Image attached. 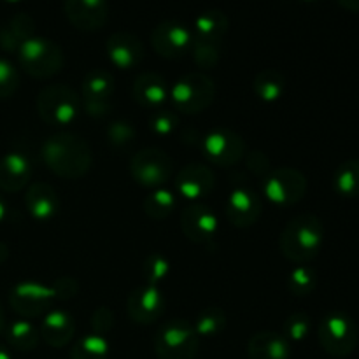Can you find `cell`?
I'll return each mask as SVG.
<instances>
[{"mask_svg":"<svg viewBox=\"0 0 359 359\" xmlns=\"http://www.w3.org/2000/svg\"><path fill=\"white\" fill-rule=\"evenodd\" d=\"M41 154L46 167L53 174L70 181L84 177L93 163L90 146L72 133H56L48 137L42 142Z\"/></svg>","mask_w":359,"mask_h":359,"instance_id":"obj_1","label":"cell"},{"mask_svg":"<svg viewBox=\"0 0 359 359\" xmlns=\"http://www.w3.org/2000/svg\"><path fill=\"white\" fill-rule=\"evenodd\" d=\"M325 242L323 221L314 214H300L287 221L279 237V249L287 262L297 265L312 262Z\"/></svg>","mask_w":359,"mask_h":359,"instance_id":"obj_2","label":"cell"},{"mask_svg":"<svg viewBox=\"0 0 359 359\" xmlns=\"http://www.w3.org/2000/svg\"><path fill=\"white\" fill-rule=\"evenodd\" d=\"M83 111V98L67 84H49L37 95V112L46 125L69 126Z\"/></svg>","mask_w":359,"mask_h":359,"instance_id":"obj_3","label":"cell"},{"mask_svg":"<svg viewBox=\"0 0 359 359\" xmlns=\"http://www.w3.org/2000/svg\"><path fill=\"white\" fill-rule=\"evenodd\" d=\"M158 359H195L200 349V337L186 319H172L161 325L153 337Z\"/></svg>","mask_w":359,"mask_h":359,"instance_id":"obj_4","label":"cell"},{"mask_svg":"<svg viewBox=\"0 0 359 359\" xmlns=\"http://www.w3.org/2000/svg\"><path fill=\"white\" fill-rule=\"evenodd\" d=\"M170 100L181 114H200L216 100V83L203 72L186 74L172 86Z\"/></svg>","mask_w":359,"mask_h":359,"instance_id":"obj_5","label":"cell"},{"mask_svg":"<svg viewBox=\"0 0 359 359\" xmlns=\"http://www.w3.org/2000/svg\"><path fill=\"white\" fill-rule=\"evenodd\" d=\"M20 65L28 76L37 79H48L56 76L65 65L63 49L56 42L46 37H32L18 49Z\"/></svg>","mask_w":359,"mask_h":359,"instance_id":"obj_6","label":"cell"},{"mask_svg":"<svg viewBox=\"0 0 359 359\" xmlns=\"http://www.w3.org/2000/svg\"><path fill=\"white\" fill-rule=\"evenodd\" d=\"M318 339L330 356L347 358L358 346V326L344 312H330L319 323Z\"/></svg>","mask_w":359,"mask_h":359,"instance_id":"obj_7","label":"cell"},{"mask_svg":"<svg viewBox=\"0 0 359 359\" xmlns=\"http://www.w3.org/2000/svg\"><path fill=\"white\" fill-rule=\"evenodd\" d=\"M172 172H174V161L163 149L158 147L137 151L130 161V174L137 184L144 188H163V184L170 181Z\"/></svg>","mask_w":359,"mask_h":359,"instance_id":"obj_8","label":"cell"},{"mask_svg":"<svg viewBox=\"0 0 359 359\" xmlns=\"http://www.w3.org/2000/svg\"><path fill=\"white\" fill-rule=\"evenodd\" d=\"M263 195L269 202L279 207H290L300 202L307 193V177L293 167L272 168L262 179Z\"/></svg>","mask_w":359,"mask_h":359,"instance_id":"obj_9","label":"cell"},{"mask_svg":"<svg viewBox=\"0 0 359 359\" xmlns=\"http://www.w3.org/2000/svg\"><path fill=\"white\" fill-rule=\"evenodd\" d=\"M56 300L58 297H56L53 284L46 286L37 280H25V283L16 284L9 293L11 307L23 319L48 314Z\"/></svg>","mask_w":359,"mask_h":359,"instance_id":"obj_10","label":"cell"},{"mask_svg":"<svg viewBox=\"0 0 359 359\" xmlns=\"http://www.w3.org/2000/svg\"><path fill=\"white\" fill-rule=\"evenodd\" d=\"M200 147L207 161L219 167H231L238 163L245 154L244 139L228 128H216L207 132L200 139Z\"/></svg>","mask_w":359,"mask_h":359,"instance_id":"obj_11","label":"cell"},{"mask_svg":"<svg viewBox=\"0 0 359 359\" xmlns=\"http://www.w3.org/2000/svg\"><path fill=\"white\" fill-rule=\"evenodd\" d=\"M151 44L161 58L179 60L191 53V28L174 20L161 21L151 32Z\"/></svg>","mask_w":359,"mask_h":359,"instance_id":"obj_12","label":"cell"},{"mask_svg":"<svg viewBox=\"0 0 359 359\" xmlns=\"http://www.w3.org/2000/svg\"><path fill=\"white\" fill-rule=\"evenodd\" d=\"M181 230L198 245H209L219 233L216 212L203 203H191L181 212Z\"/></svg>","mask_w":359,"mask_h":359,"instance_id":"obj_13","label":"cell"},{"mask_svg":"<svg viewBox=\"0 0 359 359\" xmlns=\"http://www.w3.org/2000/svg\"><path fill=\"white\" fill-rule=\"evenodd\" d=\"M262 196L248 184H237L231 188L226 198L224 212L228 221L237 228H249L262 216Z\"/></svg>","mask_w":359,"mask_h":359,"instance_id":"obj_14","label":"cell"},{"mask_svg":"<svg viewBox=\"0 0 359 359\" xmlns=\"http://www.w3.org/2000/svg\"><path fill=\"white\" fill-rule=\"evenodd\" d=\"M165 304L167 300L160 287L146 284L128 294L126 312L137 325H151L161 318V314L165 312Z\"/></svg>","mask_w":359,"mask_h":359,"instance_id":"obj_15","label":"cell"},{"mask_svg":"<svg viewBox=\"0 0 359 359\" xmlns=\"http://www.w3.org/2000/svg\"><path fill=\"white\" fill-rule=\"evenodd\" d=\"M216 186V177L210 167L202 163H189L179 170L175 177V189L182 198L196 203L210 195Z\"/></svg>","mask_w":359,"mask_h":359,"instance_id":"obj_16","label":"cell"},{"mask_svg":"<svg viewBox=\"0 0 359 359\" xmlns=\"http://www.w3.org/2000/svg\"><path fill=\"white\" fill-rule=\"evenodd\" d=\"M65 16L77 30H100L109 16V0H63Z\"/></svg>","mask_w":359,"mask_h":359,"instance_id":"obj_17","label":"cell"},{"mask_svg":"<svg viewBox=\"0 0 359 359\" xmlns=\"http://www.w3.org/2000/svg\"><path fill=\"white\" fill-rule=\"evenodd\" d=\"M107 58L121 70L135 69L144 58V44L137 35L130 32H116L105 42Z\"/></svg>","mask_w":359,"mask_h":359,"instance_id":"obj_18","label":"cell"},{"mask_svg":"<svg viewBox=\"0 0 359 359\" xmlns=\"http://www.w3.org/2000/svg\"><path fill=\"white\" fill-rule=\"evenodd\" d=\"M132 95L140 107L147 111H158L165 107L167 100L170 98L167 81L154 72H142L133 81Z\"/></svg>","mask_w":359,"mask_h":359,"instance_id":"obj_19","label":"cell"},{"mask_svg":"<svg viewBox=\"0 0 359 359\" xmlns=\"http://www.w3.org/2000/svg\"><path fill=\"white\" fill-rule=\"evenodd\" d=\"M32 161L20 151H11L0 160V189L6 193L21 191L32 179Z\"/></svg>","mask_w":359,"mask_h":359,"instance_id":"obj_20","label":"cell"},{"mask_svg":"<svg viewBox=\"0 0 359 359\" xmlns=\"http://www.w3.org/2000/svg\"><path fill=\"white\" fill-rule=\"evenodd\" d=\"M25 205L28 214L39 223L51 221L60 210V198L56 189L48 182H34L27 189Z\"/></svg>","mask_w":359,"mask_h":359,"instance_id":"obj_21","label":"cell"},{"mask_svg":"<svg viewBox=\"0 0 359 359\" xmlns=\"http://www.w3.org/2000/svg\"><path fill=\"white\" fill-rule=\"evenodd\" d=\"M39 333L48 346L62 349L74 339L76 321L70 316V312L63 311V309H53L42 319Z\"/></svg>","mask_w":359,"mask_h":359,"instance_id":"obj_22","label":"cell"},{"mask_svg":"<svg viewBox=\"0 0 359 359\" xmlns=\"http://www.w3.org/2000/svg\"><path fill=\"white\" fill-rule=\"evenodd\" d=\"M249 359H290L291 344L277 332H258L248 342Z\"/></svg>","mask_w":359,"mask_h":359,"instance_id":"obj_23","label":"cell"},{"mask_svg":"<svg viewBox=\"0 0 359 359\" xmlns=\"http://www.w3.org/2000/svg\"><path fill=\"white\" fill-rule=\"evenodd\" d=\"M35 21L30 14L18 13L6 27L0 28V48L7 53H18L23 42L35 37Z\"/></svg>","mask_w":359,"mask_h":359,"instance_id":"obj_24","label":"cell"},{"mask_svg":"<svg viewBox=\"0 0 359 359\" xmlns=\"http://www.w3.org/2000/svg\"><path fill=\"white\" fill-rule=\"evenodd\" d=\"M228 28H230V21L226 14L219 9H209L196 16L191 30L193 41L223 42Z\"/></svg>","mask_w":359,"mask_h":359,"instance_id":"obj_25","label":"cell"},{"mask_svg":"<svg viewBox=\"0 0 359 359\" xmlns=\"http://www.w3.org/2000/svg\"><path fill=\"white\" fill-rule=\"evenodd\" d=\"M4 335H6L7 344H9L13 349L16 351H34L39 346V340H41V333L35 325H32L28 319H16L11 325L6 326L4 330Z\"/></svg>","mask_w":359,"mask_h":359,"instance_id":"obj_26","label":"cell"},{"mask_svg":"<svg viewBox=\"0 0 359 359\" xmlns=\"http://www.w3.org/2000/svg\"><path fill=\"white\" fill-rule=\"evenodd\" d=\"M83 98L88 100H111L114 93V76L109 70L93 69L83 79Z\"/></svg>","mask_w":359,"mask_h":359,"instance_id":"obj_27","label":"cell"},{"mask_svg":"<svg viewBox=\"0 0 359 359\" xmlns=\"http://www.w3.org/2000/svg\"><path fill=\"white\" fill-rule=\"evenodd\" d=\"M252 88H255V93L259 100L272 104V102L280 100V97L284 95L286 77L283 76V72L276 69L262 70L255 77V81H252Z\"/></svg>","mask_w":359,"mask_h":359,"instance_id":"obj_28","label":"cell"},{"mask_svg":"<svg viewBox=\"0 0 359 359\" xmlns=\"http://www.w3.org/2000/svg\"><path fill=\"white\" fill-rule=\"evenodd\" d=\"M333 189L344 198L359 196V160H347L340 165L333 175Z\"/></svg>","mask_w":359,"mask_h":359,"instance_id":"obj_29","label":"cell"},{"mask_svg":"<svg viewBox=\"0 0 359 359\" xmlns=\"http://www.w3.org/2000/svg\"><path fill=\"white\" fill-rule=\"evenodd\" d=\"M111 346L104 335L88 333L70 349V359H109Z\"/></svg>","mask_w":359,"mask_h":359,"instance_id":"obj_30","label":"cell"},{"mask_svg":"<svg viewBox=\"0 0 359 359\" xmlns=\"http://www.w3.org/2000/svg\"><path fill=\"white\" fill-rule=\"evenodd\" d=\"M177 207V196L170 189L158 188L144 200V212L154 221H163L170 216Z\"/></svg>","mask_w":359,"mask_h":359,"instance_id":"obj_31","label":"cell"},{"mask_svg":"<svg viewBox=\"0 0 359 359\" xmlns=\"http://www.w3.org/2000/svg\"><path fill=\"white\" fill-rule=\"evenodd\" d=\"M191 325L200 339L202 337L212 339V337L223 333V330L226 328V312L219 307H207L196 316V319Z\"/></svg>","mask_w":359,"mask_h":359,"instance_id":"obj_32","label":"cell"},{"mask_svg":"<svg viewBox=\"0 0 359 359\" xmlns=\"http://www.w3.org/2000/svg\"><path fill=\"white\" fill-rule=\"evenodd\" d=\"M318 286V276L307 265H298L287 277V290L294 297H309Z\"/></svg>","mask_w":359,"mask_h":359,"instance_id":"obj_33","label":"cell"},{"mask_svg":"<svg viewBox=\"0 0 359 359\" xmlns=\"http://www.w3.org/2000/svg\"><path fill=\"white\" fill-rule=\"evenodd\" d=\"M221 44L223 42H205L193 41L191 55L196 65L203 70H210L217 67L221 60Z\"/></svg>","mask_w":359,"mask_h":359,"instance_id":"obj_34","label":"cell"},{"mask_svg":"<svg viewBox=\"0 0 359 359\" xmlns=\"http://www.w3.org/2000/svg\"><path fill=\"white\" fill-rule=\"evenodd\" d=\"M179 126V116L177 112L172 111V109H158L153 111L149 116V128L153 130L154 135L168 137L177 130Z\"/></svg>","mask_w":359,"mask_h":359,"instance_id":"obj_35","label":"cell"},{"mask_svg":"<svg viewBox=\"0 0 359 359\" xmlns=\"http://www.w3.org/2000/svg\"><path fill=\"white\" fill-rule=\"evenodd\" d=\"M168 272H170V263L161 255L147 256L142 265V277L146 279V284L151 286H158L161 280L167 279Z\"/></svg>","mask_w":359,"mask_h":359,"instance_id":"obj_36","label":"cell"},{"mask_svg":"<svg viewBox=\"0 0 359 359\" xmlns=\"http://www.w3.org/2000/svg\"><path fill=\"white\" fill-rule=\"evenodd\" d=\"M311 333V318L304 312L291 314L284 323V337L291 342H302Z\"/></svg>","mask_w":359,"mask_h":359,"instance_id":"obj_37","label":"cell"},{"mask_svg":"<svg viewBox=\"0 0 359 359\" xmlns=\"http://www.w3.org/2000/svg\"><path fill=\"white\" fill-rule=\"evenodd\" d=\"M20 86V72L6 58H0V100L13 97Z\"/></svg>","mask_w":359,"mask_h":359,"instance_id":"obj_38","label":"cell"},{"mask_svg":"<svg viewBox=\"0 0 359 359\" xmlns=\"http://www.w3.org/2000/svg\"><path fill=\"white\" fill-rule=\"evenodd\" d=\"M109 142L116 147V149H125L130 144L133 142V137H135V130L130 125L128 121H114L111 123L107 130Z\"/></svg>","mask_w":359,"mask_h":359,"instance_id":"obj_39","label":"cell"},{"mask_svg":"<svg viewBox=\"0 0 359 359\" xmlns=\"http://www.w3.org/2000/svg\"><path fill=\"white\" fill-rule=\"evenodd\" d=\"M112 325H114V314H112V311H109L107 307H100L95 311L93 318H91L93 333L105 337V333L112 330Z\"/></svg>","mask_w":359,"mask_h":359,"instance_id":"obj_40","label":"cell"},{"mask_svg":"<svg viewBox=\"0 0 359 359\" xmlns=\"http://www.w3.org/2000/svg\"><path fill=\"white\" fill-rule=\"evenodd\" d=\"M248 167H249V170H251L252 174L259 179L266 177V175L270 174V170H272L270 160L266 158L265 153H262V151H252V153L249 154Z\"/></svg>","mask_w":359,"mask_h":359,"instance_id":"obj_41","label":"cell"},{"mask_svg":"<svg viewBox=\"0 0 359 359\" xmlns=\"http://www.w3.org/2000/svg\"><path fill=\"white\" fill-rule=\"evenodd\" d=\"M111 100H88V98H83V111L91 118H104L111 112Z\"/></svg>","mask_w":359,"mask_h":359,"instance_id":"obj_42","label":"cell"},{"mask_svg":"<svg viewBox=\"0 0 359 359\" xmlns=\"http://www.w3.org/2000/svg\"><path fill=\"white\" fill-rule=\"evenodd\" d=\"M53 287H55L58 300H69L77 293V283L70 277H62V279L55 280Z\"/></svg>","mask_w":359,"mask_h":359,"instance_id":"obj_43","label":"cell"},{"mask_svg":"<svg viewBox=\"0 0 359 359\" xmlns=\"http://www.w3.org/2000/svg\"><path fill=\"white\" fill-rule=\"evenodd\" d=\"M340 7L347 11H353V13H359V0H337Z\"/></svg>","mask_w":359,"mask_h":359,"instance_id":"obj_44","label":"cell"},{"mask_svg":"<svg viewBox=\"0 0 359 359\" xmlns=\"http://www.w3.org/2000/svg\"><path fill=\"white\" fill-rule=\"evenodd\" d=\"M7 256H9V249H7L6 244H2V242H0V265L6 262Z\"/></svg>","mask_w":359,"mask_h":359,"instance_id":"obj_45","label":"cell"},{"mask_svg":"<svg viewBox=\"0 0 359 359\" xmlns=\"http://www.w3.org/2000/svg\"><path fill=\"white\" fill-rule=\"evenodd\" d=\"M4 330H6V312H4L2 304H0V335L4 333Z\"/></svg>","mask_w":359,"mask_h":359,"instance_id":"obj_46","label":"cell"},{"mask_svg":"<svg viewBox=\"0 0 359 359\" xmlns=\"http://www.w3.org/2000/svg\"><path fill=\"white\" fill-rule=\"evenodd\" d=\"M6 214H7L6 200H4L2 196H0V223H2V221H4V217H6Z\"/></svg>","mask_w":359,"mask_h":359,"instance_id":"obj_47","label":"cell"},{"mask_svg":"<svg viewBox=\"0 0 359 359\" xmlns=\"http://www.w3.org/2000/svg\"><path fill=\"white\" fill-rule=\"evenodd\" d=\"M0 359H13V358H11L9 351H7L4 346H0Z\"/></svg>","mask_w":359,"mask_h":359,"instance_id":"obj_48","label":"cell"},{"mask_svg":"<svg viewBox=\"0 0 359 359\" xmlns=\"http://www.w3.org/2000/svg\"><path fill=\"white\" fill-rule=\"evenodd\" d=\"M2 2H6V4H18V2H21V0H2Z\"/></svg>","mask_w":359,"mask_h":359,"instance_id":"obj_49","label":"cell"},{"mask_svg":"<svg viewBox=\"0 0 359 359\" xmlns=\"http://www.w3.org/2000/svg\"><path fill=\"white\" fill-rule=\"evenodd\" d=\"M304 2H318V0H304Z\"/></svg>","mask_w":359,"mask_h":359,"instance_id":"obj_50","label":"cell"}]
</instances>
